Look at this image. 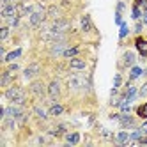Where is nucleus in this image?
I'll return each instance as SVG.
<instances>
[{"label": "nucleus", "instance_id": "nucleus-33", "mask_svg": "<svg viewBox=\"0 0 147 147\" xmlns=\"http://www.w3.org/2000/svg\"><path fill=\"white\" fill-rule=\"evenodd\" d=\"M18 69H20V66H18V64H11L7 71H11V73H13V71H18Z\"/></svg>", "mask_w": 147, "mask_h": 147}, {"label": "nucleus", "instance_id": "nucleus-36", "mask_svg": "<svg viewBox=\"0 0 147 147\" xmlns=\"http://www.w3.org/2000/svg\"><path fill=\"white\" fill-rule=\"evenodd\" d=\"M9 2H14V0H2V5L4 4H9Z\"/></svg>", "mask_w": 147, "mask_h": 147}, {"label": "nucleus", "instance_id": "nucleus-5", "mask_svg": "<svg viewBox=\"0 0 147 147\" xmlns=\"http://www.w3.org/2000/svg\"><path fill=\"white\" fill-rule=\"evenodd\" d=\"M11 16H20L18 14V5L14 2H9V4H4L2 5V18H11Z\"/></svg>", "mask_w": 147, "mask_h": 147}, {"label": "nucleus", "instance_id": "nucleus-21", "mask_svg": "<svg viewBox=\"0 0 147 147\" xmlns=\"http://www.w3.org/2000/svg\"><path fill=\"white\" fill-rule=\"evenodd\" d=\"M66 138H67L69 144H78V142H80V135H78V133H67Z\"/></svg>", "mask_w": 147, "mask_h": 147}, {"label": "nucleus", "instance_id": "nucleus-13", "mask_svg": "<svg viewBox=\"0 0 147 147\" xmlns=\"http://www.w3.org/2000/svg\"><path fill=\"white\" fill-rule=\"evenodd\" d=\"M135 45H136V48H138V51H140L142 55H147V41H144L142 37H138Z\"/></svg>", "mask_w": 147, "mask_h": 147}, {"label": "nucleus", "instance_id": "nucleus-22", "mask_svg": "<svg viewBox=\"0 0 147 147\" xmlns=\"http://www.w3.org/2000/svg\"><path fill=\"white\" fill-rule=\"evenodd\" d=\"M34 112H36V115H37L39 119H46V117H48L46 110H45V108H41V107H36V108H34Z\"/></svg>", "mask_w": 147, "mask_h": 147}, {"label": "nucleus", "instance_id": "nucleus-29", "mask_svg": "<svg viewBox=\"0 0 147 147\" xmlns=\"http://www.w3.org/2000/svg\"><path fill=\"white\" fill-rule=\"evenodd\" d=\"M48 14H50L51 18H57V16H59V9H57L55 5H53V7H50V11H48Z\"/></svg>", "mask_w": 147, "mask_h": 147}, {"label": "nucleus", "instance_id": "nucleus-16", "mask_svg": "<svg viewBox=\"0 0 147 147\" xmlns=\"http://www.w3.org/2000/svg\"><path fill=\"white\" fill-rule=\"evenodd\" d=\"M135 64V55L131 51H126L124 53V66H133Z\"/></svg>", "mask_w": 147, "mask_h": 147}, {"label": "nucleus", "instance_id": "nucleus-31", "mask_svg": "<svg viewBox=\"0 0 147 147\" xmlns=\"http://www.w3.org/2000/svg\"><path fill=\"white\" fill-rule=\"evenodd\" d=\"M115 23H117V25H122L124 23L122 18H121V13H115Z\"/></svg>", "mask_w": 147, "mask_h": 147}, {"label": "nucleus", "instance_id": "nucleus-14", "mask_svg": "<svg viewBox=\"0 0 147 147\" xmlns=\"http://www.w3.org/2000/svg\"><path fill=\"white\" fill-rule=\"evenodd\" d=\"M69 66L73 67V69H85V62H83L82 59H71V62H69Z\"/></svg>", "mask_w": 147, "mask_h": 147}, {"label": "nucleus", "instance_id": "nucleus-18", "mask_svg": "<svg viewBox=\"0 0 147 147\" xmlns=\"http://www.w3.org/2000/svg\"><path fill=\"white\" fill-rule=\"evenodd\" d=\"M135 96H136V89L129 85V87H128V90H126V94H124V98H126V99H129V101H133V99H135Z\"/></svg>", "mask_w": 147, "mask_h": 147}, {"label": "nucleus", "instance_id": "nucleus-30", "mask_svg": "<svg viewBox=\"0 0 147 147\" xmlns=\"http://www.w3.org/2000/svg\"><path fill=\"white\" fill-rule=\"evenodd\" d=\"M121 82H122V78H121V75H115V78H113V87L117 89L119 85H121Z\"/></svg>", "mask_w": 147, "mask_h": 147}, {"label": "nucleus", "instance_id": "nucleus-23", "mask_svg": "<svg viewBox=\"0 0 147 147\" xmlns=\"http://www.w3.org/2000/svg\"><path fill=\"white\" fill-rule=\"evenodd\" d=\"M142 73H144V71H142L140 67H136V66H133V67H131V80H136V78H138V76L142 75Z\"/></svg>", "mask_w": 147, "mask_h": 147}, {"label": "nucleus", "instance_id": "nucleus-26", "mask_svg": "<svg viewBox=\"0 0 147 147\" xmlns=\"http://www.w3.org/2000/svg\"><path fill=\"white\" fill-rule=\"evenodd\" d=\"M9 37V27H2V30H0V39L5 41Z\"/></svg>", "mask_w": 147, "mask_h": 147}, {"label": "nucleus", "instance_id": "nucleus-25", "mask_svg": "<svg viewBox=\"0 0 147 147\" xmlns=\"http://www.w3.org/2000/svg\"><path fill=\"white\" fill-rule=\"evenodd\" d=\"M76 53H78V48H66L64 57H75Z\"/></svg>", "mask_w": 147, "mask_h": 147}, {"label": "nucleus", "instance_id": "nucleus-34", "mask_svg": "<svg viewBox=\"0 0 147 147\" xmlns=\"http://www.w3.org/2000/svg\"><path fill=\"white\" fill-rule=\"evenodd\" d=\"M122 11H124V4L119 2V4H117V13H122Z\"/></svg>", "mask_w": 147, "mask_h": 147}, {"label": "nucleus", "instance_id": "nucleus-27", "mask_svg": "<svg viewBox=\"0 0 147 147\" xmlns=\"http://www.w3.org/2000/svg\"><path fill=\"white\" fill-rule=\"evenodd\" d=\"M138 115H140L142 119H145V117H147V103H145V105H142V107L138 108Z\"/></svg>", "mask_w": 147, "mask_h": 147}, {"label": "nucleus", "instance_id": "nucleus-17", "mask_svg": "<svg viewBox=\"0 0 147 147\" xmlns=\"http://www.w3.org/2000/svg\"><path fill=\"white\" fill-rule=\"evenodd\" d=\"M9 82H11V71H5L4 75H2V80H0V85H2V87H7Z\"/></svg>", "mask_w": 147, "mask_h": 147}, {"label": "nucleus", "instance_id": "nucleus-28", "mask_svg": "<svg viewBox=\"0 0 147 147\" xmlns=\"http://www.w3.org/2000/svg\"><path fill=\"white\" fill-rule=\"evenodd\" d=\"M140 16H142V13H140V9H138V5L135 4V5H133V18H135V20H138Z\"/></svg>", "mask_w": 147, "mask_h": 147}, {"label": "nucleus", "instance_id": "nucleus-12", "mask_svg": "<svg viewBox=\"0 0 147 147\" xmlns=\"http://www.w3.org/2000/svg\"><path fill=\"white\" fill-rule=\"evenodd\" d=\"M20 55H22V48H16V50H13V51H11V53H7V55H5V57H4V60H5V62H13V60H14V59H18Z\"/></svg>", "mask_w": 147, "mask_h": 147}, {"label": "nucleus", "instance_id": "nucleus-4", "mask_svg": "<svg viewBox=\"0 0 147 147\" xmlns=\"http://www.w3.org/2000/svg\"><path fill=\"white\" fill-rule=\"evenodd\" d=\"M51 30H55V32H60V34H66L67 30L71 28V23L67 22V20H62V18H55L53 22H51L48 25Z\"/></svg>", "mask_w": 147, "mask_h": 147}, {"label": "nucleus", "instance_id": "nucleus-35", "mask_svg": "<svg viewBox=\"0 0 147 147\" xmlns=\"http://www.w3.org/2000/svg\"><path fill=\"white\" fill-rule=\"evenodd\" d=\"M135 32H142V23H136V27H135Z\"/></svg>", "mask_w": 147, "mask_h": 147}, {"label": "nucleus", "instance_id": "nucleus-9", "mask_svg": "<svg viewBox=\"0 0 147 147\" xmlns=\"http://www.w3.org/2000/svg\"><path fill=\"white\" fill-rule=\"evenodd\" d=\"M119 122H121L122 128H131V126H135V121H133L131 115H121Z\"/></svg>", "mask_w": 147, "mask_h": 147}, {"label": "nucleus", "instance_id": "nucleus-3", "mask_svg": "<svg viewBox=\"0 0 147 147\" xmlns=\"http://www.w3.org/2000/svg\"><path fill=\"white\" fill-rule=\"evenodd\" d=\"M67 87L71 90H80V89H85L87 87V78L83 75H71L67 78Z\"/></svg>", "mask_w": 147, "mask_h": 147}, {"label": "nucleus", "instance_id": "nucleus-32", "mask_svg": "<svg viewBox=\"0 0 147 147\" xmlns=\"http://www.w3.org/2000/svg\"><path fill=\"white\" fill-rule=\"evenodd\" d=\"M140 96H147V83H144V85H142V89H140Z\"/></svg>", "mask_w": 147, "mask_h": 147}, {"label": "nucleus", "instance_id": "nucleus-24", "mask_svg": "<svg viewBox=\"0 0 147 147\" xmlns=\"http://www.w3.org/2000/svg\"><path fill=\"white\" fill-rule=\"evenodd\" d=\"M128 34H129V28H128V25H126V23H122V25H121V32H119V37H121V39H124L126 36H128Z\"/></svg>", "mask_w": 147, "mask_h": 147}, {"label": "nucleus", "instance_id": "nucleus-1", "mask_svg": "<svg viewBox=\"0 0 147 147\" xmlns=\"http://www.w3.org/2000/svg\"><path fill=\"white\" fill-rule=\"evenodd\" d=\"M45 20H46V11H45V7L41 5V4H36L34 13L28 14V25H30V27H37V25L43 23Z\"/></svg>", "mask_w": 147, "mask_h": 147}, {"label": "nucleus", "instance_id": "nucleus-2", "mask_svg": "<svg viewBox=\"0 0 147 147\" xmlns=\"http://www.w3.org/2000/svg\"><path fill=\"white\" fill-rule=\"evenodd\" d=\"M5 99H9L13 105H23L25 103V92L20 87H11L5 90Z\"/></svg>", "mask_w": 147, "mask_h": 147}, {"label": "nucleus", "instance_id": "nucleus-11", "mask_svg": "<svg viewBox=\"0 0 147 147\" xmlns=\"http://www.w3.org/2000/svg\"><path fill=\"white\" fill-rule=\"evenodd\" d=\"M30 90H32L34 94H37V96H43L45 94V85L41 82H34L32 85H30Z\"/></svg>", "mask_w": 147, "mask_h": 147}, {"label": "nucleus", "instance_id": "nucleus-7", "mask_svg": "<svg viewBox=\"0 0 147 147\" xmlns=\"http://www.w3.org/2000/svg\"><path fill=\"white\" fill-rule=\"evenodd\" d=\"M48 94H50L51 99H57L59 94H60V83L59 82H51L50 87H48Z\"/></svg>", "mask_w": 147, "mask_h": 147}, {"label": "nucleus", "instance_id": "nucleus-20", "mask_svg": "<svg viewBox=\"0 0 147 147\" xmlns=\"http://www.w3.org/2000/svg\"><path fill=\"white\" fill-rule=\"evenodd\" d=\"M62 112H64L62 105H51V108H50V115H60Z\"/></svg>", "mask_w": 147, "mask_h": 147}, {"label": "nucleus", "instance_id": "nucleus-15", "mask_svg": "<svg viewBox=\"0 0 147 147\" xmlns=\"http://www.w3.org/2000/svg\"><path fill=\"white\" fill-rule=\"evenodd\" d=\"M82 28H83V32H90V30H92V23H90V18L89 16H83L82 18Z\"/></svg>", "mask_w": 147, "mask_h": 147}, {"label": "nucleus", "instance_id": "nucleus-10", "mask_svg": "<svg viewBox=\"0 0 147 147\" xmlns=\"http://www.w3.org/2000/svg\"><path fill=\"white\" fill-rule=\"evenodd\" d=\"M131 140V136H129V133H126V131H119L117 133V136H115V142H117V144H128Z\"/></svg>", "mask_w": 147, "mask_h": 147}, {"label": "nucleus", "instance_id": "nucleus-19", "mask_svg": "<svg viewBox=\"0 0 147 147\" xmlns=\"http://www.w3.org/2000/svg\"><path fill=\"white\" fill-rule=\"evenodd\" d=\"M20 18L22 16H11V18H5V22L9 27H18L20 25Z\"/></svg>", "mask_w": 147, "mask_h": 147}, {"label": "nucleus", "instance_id": "nucleus-8", "mask_svg": "<svg viewBox=\"0 0 147 147\" xmlns=\"http://www.w3.org/2000/svg\"><path fill=\"white\" fill-rule=\"evenodd\" d=\"M37 73H39V66H37V64H32V66H28V67L23 71V76H25L27 80H30V78H34Z\"/></svg>", "mask_w": 147, "mask_h": 147}, {"label": "nucleus", "instance_id": "nucleus-6", "mask_svg": "<svg viewBox=\"0 0 147 147\" xmlns=\"http://www.w3.org/2000/svg\"><path fill=\"white\" fill-rule=\"evenodd\" d=\"M64 51H66V39L64 41H55L53 45H51L50 48V53L57 57V55H64Z\"/></svg>", "mask_w": 147, "mask_h": 147}]
</instances>
